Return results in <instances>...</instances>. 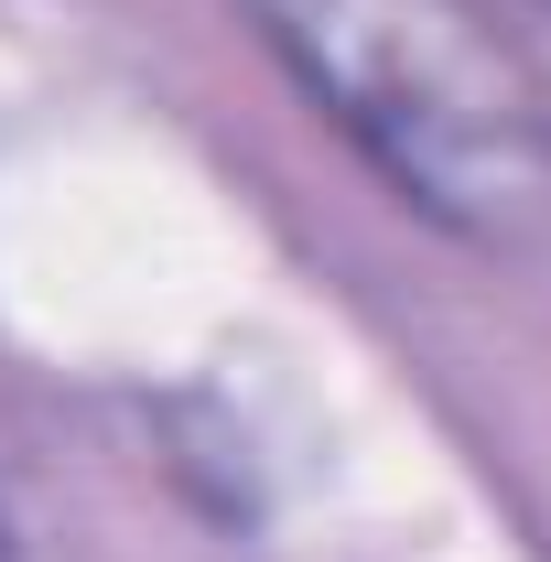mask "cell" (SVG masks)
I'll use <instances>...</instances> for the list:
<instances>
[{
    "label": "cell",
    "instance_id": "cell-1",
    "mask_svg": "<svg viewBox=\"0 0 551 562\" xmlns=\"http://www.w3.org/2000/svg\"><path fill=\"white\" fill-rule=\"evenodd\" d=\"M314 120L443 238L551 260V76L497 0H238Z\"/></svg>",
    "mask_w": 551,
    "mask_h": 562
},
{
    "label": "cell",
    "instance_id": "cell-2",
    "mask_svg": "<svg viewBox=\"0 0 551 562\" xmlns=\"http://www.w3.org/2000/svg\"><path fill=\"white\" fill-rule=\"evenodd\" d=\"M0 562H22V541H11V508H0Z\"/></svg>",
    "mask_w": 551,
    "mask_h": 562
}]
</instances>
